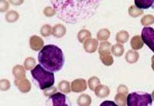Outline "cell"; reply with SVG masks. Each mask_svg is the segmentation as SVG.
Listing matches in <instances>:
<instances>
[{"label": "cell", "instance_id": "cell-1", "mask_svg": "<svg viewBox=\"0 0 154 106\" xmlns=\"http://www.w3.org/2000/svg\"><path fill=\"white\" fill-rule=\"evenodd\" d=\"M57 17L64 22L75 24L87 17L90 14V1H51Z\"/></svg>", "mask_w": 154, "mask_h": 106}, {"label": "cell", "instance_id": "cell-2", "mask_svg": "<svg viewBox=\"0 0 154 106\" xmlns=\"http://www.w3.org/2000/svg\"><path fill=\"white\" fill-rule=\"evenodd\" d=\"M40 65L51 72L61 69L64 63V57L61 49L53 44L44 46L38 54Z\"/></svg>", "mask_w": 154, "mask_h": 106}, {"label": "cell", "instance_id": "cell-3", "mask_svg": "<svg viewBox=\"0 0 154 106\" xmlns=\"http://www.w3.org/2000/svg\"><path fill=\"white\" fill-rule=\"evenodd\" d=\"M35 84L42 90L51 88L54 84V72L46 70L40 65H37L31 71Z\"/></svg>", "mask_w": 154, "mask_h": 106}, {"label": "cell", "instance_id": "cell-4", "mask_svg": "<svg viewBox=\"0 0 154 106\" xmlns=\"http://www.w3.org/2000/svg\"><path fill=\"white\" fill-rule=\"evenodd\" d=\"M152 95L145 92H134L127 96V106H152Z\"/></svg>", "mask_w": 154, "mask_h": 106}, {"label": "cell", "instance_id": "cell-5", "mask_svg": "<svg viewBox=\"0 0 154 106\" xmlns=\"http://www.w3.org/2000/svg\"><path fill=\"white\" fill-rule=\"evenodd\" d=\"M46 104L47 106H70V102L66 95L57 92L50 96Z\"/></svg>", "mask_w": 154, "mask_h": 106}, {"label": "cell", "instance_id": "cell-6", "mask_svg": "<svg viewBox=\"0 0 154 106\" xmlns=\"http://www.w3.org/2000/svg\"><path fill=\"white\" fill-rule=\"evenodd\" d=\"M141 37L143 43L154 53V29L150 26L143 28Z\"/></svg>", "mask_w": 154, "mask_h": 106}, {"label": "cell", "instance_id": "cell-7", "mask_svg": "<svg viewBox=\"0 0 154 106\" xmlns=\"http://www.w3.org/2000/svg\"><path fill=\"white\" fill-rule=\"evenodd\" d=\"M44 44V41L43 39L37 35H32L29 39V46L32 50L34 51H38L42 49Z\"/></svg>", "mask_w": 154, "mask_h": 106}, {"label": "cell", "instance_id": "cell-8", "mask_svg": "<svg viewBox=\"0 0 154 106\" xmlns=\"http://www.w3.org/2000/svg\"><path fill=\"white\" fill-rule=\"evenodd\" d=\"M66 29L64 26L61 24H57L52 28V34L57 38H61L66 34Z\"/></svg>", "mask_w": 154, "mask_h": 106}, {"label": "cell", "instance_id": "cell-9", "mask_svg": "<svg viewBox=\"0 0 154 106\" xmlns=\"http://www.w3.org/2000/svg\"><path fill=\"white\" fill-rule=\"evenodd\" d=\"M134 4L138 8L146 9L154 4V0H135Z\"/></svg>", "mask_w": 154, "mask_h": 106}, {"label": "cell", "instance_id": "cell-10", "mask_svg": "<svg viewBox=\"0 0 154 106\" xmlns=\"http://www.w3.org/2000/svg\"><path fill=\"white\" fill-rule=\"evenodd\" d=\"M97 43V41L94 40H87L84 44V47L85 50L87 52H94L96 48Z\"/></svg>", "mask_w": 154, "mask_h": 106}, {"label": "cell", "instance_id": "cell-11", "mask_svg": "<svg viewBox=\"0 0 154 106\" xmlns=\"http://www.w3.org/2000/svg\"><path fill=\"white\" fill-rule=\"evenodd\" d=\"M13 73L17 78H22L25 75V71L24 67L20 65H17L13 67Z\"/></svg>", "mask_w": 154, "mask_h": 106}, {"label": "cell", "instance_id": "cell-12", "mask_svg": "<svg viewBox=\"0 0 154 106\" xmlns=\"http://www.w3.org/2000/svg\"><path fill=\"white\" fill-rule=\"evenodd\" d=\"M19 18V14L13 10H11L8 11L6 16H5V19L8 22H13L17 20Z\"/></svg>", "mask_w": 154, "mask_h": 106}, {"label": "cell", "instance_id": "cell-13", "mask_svg": "<svg viewBox=\"0 0 154 106\" xmlns=\"http://www.w3.org/2000/svg\"><path fill=\"white\" fill-rule=\"evenodd\" d=\"M35 60L32 57H27L25 61H24V67L27 69H33L34 68V66L35 65Z\"/></svg>", "mask_w": 154, "mask_h": 106}, {"label": "cell", "instance_id": "cell-14", "mask_svg": "<svg viewBox=\"0 0 154 106\" xmlns=\"http://www.w3.org/2000/svg\"><path fill=\"white\" fill-rule=\"evenodd\" d=\"M52 32V29L51 25L46 24L43 25L40 29V34L43 37L49 36Z\"/></svg>", "mask_w": 154, "mask_h": 106}, {"label": "cell", "instance_id": "cell-15", "mask_svg": "<svg viewBox=\"0 0 154 106\" xmlns=\"http://www.w3.org/2000/svg\"><path fill=\"white\" fill-rule=\"evenodd\" d=\"M90 36V34L88 31L85 29H82L78 32V39L79 42L82 43L85 39L89 37Z\"/></svg>", "mask_w": 154, "mask_h": 106}, {"label": "cell", "instance_id": "cell-16", "mask_svg": "<svg viewBox=\"0 0 154 106\" xmlns=\"http://www.w3.org/2000/svg\"><path fill=\"white\" fill-rule=\"evenodd\" d=\"M84 80H81V79H78V80H75L73 83H72V88L73 89H74L75 88H76L77 86L78 87L75 90V92H77V91H79L81 90L80 89V86H82L84 84Z\"/></svg>", "mask_w": 154, "mask_h": 106}, {"label": "cell", "instance_id": "cell-17", "mask_svg": "<svg viewBox=\"0 0 154 106\" xmlns=\"http://www.w3.org/2000/svg\"><path fill=\"white\" fill-rule=\"evenodd\" d=\"M43 13L46 16L51 17L55 14L56 11L51 7H47L45 8V10L43 11Z\"/></svg>", "mask_w": 154, "mask_h": 106}, {"label": "cell", "instance_id": "cell-18", "mask_svg": "<svg viewBox=\"0 0 154 106\" xmlns=\"http://www.w3.org/2000/svg\"><path fill=\"white\" fill-rule=\"evenodd\" d=\"M113 50V53L115 54H117V55L122 54V53L123 52V47L120 46L119 45L114 46L113 47V50Z\"/></svg>", "mask_w": 154, "mask_h": 106}, {"label": "cell", "instance_id": "cell-19", "mask_svg": "<svg viewBox=\"0 0 154 106\" xmlns=\"http://www.w3.org/2000/svg\"><path fill=\"white\" fill-rule=\"evenodd\" d=\"M8 8V3L7 1H1L0 2V10L2 12L5 11Z\"/></svg>", "mask_w": 154, "mask_h": 106}, {"label": "cell", "instance_id": "cell-20", "mask_svg": "<svg viewBox=\"0 0 154 106\" xmlns=\"http://www.w3.org/2000/svg\"><path fill=\"white\" fill-rule=\"evenodd\" d=\"M99 106H119L114 101H103Z\"/></svg>", "mask_w": 154, "mask_h": 106}, {"label": "cell", "instance_id": "cell-21", "mask_svg": "<svg viewBox=\"0 0 154 106\" xmlns=\"http://www.w3.org/2000/svg\"><path fill=\"white\" fill-rule=\"evenodd\" d=\"M11 2L13 3V4H14V5H17V4H21V3L22 2V1L21 2H17V1H16V2H13V1H11Z\"/></svg>", "mask_w": 154, "mask_h": 106}]
</instances>
